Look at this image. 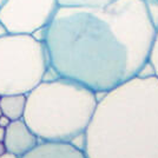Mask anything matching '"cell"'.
Returning <instances> with one entry per match:
<instances>
[{
	"label": "cell",
	"instance_id": "8992f818",
	"mask_svg": "<svg viewBox=\"0 0 158 158\" xmlns=\"http://www.w3.org/2000/svg\"><path fill=\"white\" fill-rule=\"evenodd\" d=\"M39 139L26 125L24 119L12 120L5 129L4 145L6 151L21 157L38 144Z\"/></svg>",
	"mask_w": 158,
	"mask_h": 158
},
{
	"label": "cell",
	"instance_id": "8fae6325",
	"mask_svg": "<svg viewBox=\"0 0 158 158\" xmlns=\"http://www.w3.org/2000/svg\"><path fill=\"white\" fill-rule=\"evenodd\" d=\"M10 123H11V120H10L8 117L4 116V114H1V116H0V127L6 129L7 126L10 125Z\"/></svg>",
	"mask_w": 158,
	"mask_h": 158
},
{
	"label": "cell",
	"instance_id": "52a82bcc",
	"mask_svg": "<svg viewBox=\"0 0 158 158\" xmlns=\"http://www.w3.org/2000/svg\"><path fill=\"white\" fill-rule=\"evenodd\" d=\"M20 158H87L83 149L70 142L39 140L32 150Z\"/></svg>",
	"mask_w": 158,
	"mask_h": 158
},
{
	"label": "cell",
	"instance_id": "9c48e42d",
	"mask_svg": "<svg viewBox=\"0 0 158 158\" xmlns=\"http://www.w3.org/2000/svg\"><path fill=\"white\" fill-rule=\"evenodd\" d=\"M116 0H58L60 6H89L103 7Z\"/></svg>",
	"mask_w": 158,
	"mask_h": 158
},
{
	"label": "cell",
	"instance_id": "30bf717a",
	"mask_svg": "<svg viewBox=\"0 0 158 158\" xmlns=\"http://www.w3.org/2000/svg\"><path fill=\"white\" fill-rule=\"evenodd\" d=\"M149 65L151 66L153 74L158 77V27L156 31L153 44H152L151 53H150V58H149Z\"/></svg>",
	"mask_w": 158,
	"mask_h": 158
},
{
	"label": "cell",
	"instance_id": "7a4b0ae2",
	"mask_svg": "<svg viewBox=\"0 0 158 158\" xmlns=\"http://www.w3.org/2000/svg\"><path fill=\"white\" fill-rule=\"evenodd\" d=\"M83 150L87 158H158V77L139 74L106 92Z\"/></svg>",
	"mask_w": 158,
	"mask_h": 158
},
{
	"label": "cell",
	"instance_id": "6da1fadb",
	"mask_svg": "<svg viewBox=\"0 0 158 158\" xmlns=\"http://www.w3.org/2000/svg\"><path fill=\"white\" fill-rule=\"evenodd\" d=\"M43 30L54 74L96 93L142 73L157 31L144 0H116L103 7L59 5Z\"/></svg>",
	"mask_w": 158,
	"mask_h": 158
},
{
	"label": "cell",
	"instance_id": "2e32d148",
	"mask_svg": "<svg viewBox=\"0 0 158 158\" xmlns=\"http://www.w3.org/2000/svg\"><path fill=\"white\" fill-rule=\"evenodd\" d=\"M1 114H2V111H1V107H0V116H1Z\"/></svg>",
	"mask_w": 158,
	"mask_h": 158
},
{
	"label": "cell",
	"instance_id": "5bb4252c",
	"mask_svg": "<svg viewBox=\"0 0 158 158\" xmlns=\"http://www.w3.org/2000/svg\"><path fill=\"white\" fill-rule=\"evenodd\" d=\"M5 151H6V149H5L4 142H0V155H2V153H4Z\"/></svg>",
	"mask_w": 158,
	"mask_h": 158
},
{
	"label": "cell",
	"instance_id": "3957f363",
	"mask_svg": "<svg viewBox=\"0 0 158 158\" xmlns=\"http://www.w3.org/2000/svg\"><path fill=\"white\" fill-rule=\"evenodd\" d=\"M98 103L97 93L70 79H45L26 94L23 119L45 142H72L84 136Z\"/></svg>",
	"mask_w": 158,
	"mask_h": 158
},
{
	"label": "cell",
	"instance_id": "4fadbf2b",
	"mask_svg": "<svg viewBox=\"0 0 158 158\" xmlns=\"http://www.w3.org/2000/svg\"><path fill=\"white\" fill-rule=\"evenodd\" d=\"M4 137H5V129L0 127V142H4Z\"/></svg>",
	"mask_w": 158,
	"mask_h": 158
},
{
	"label": "cell",
	"instance_id": "277c9868",
	"mask_svg": "<svg viewBox=\"0 0 158 158\" xmlns=\"http://www.w3.org/2000/svg\"><path fill=\"white\" fill-rule=\"evenodd\" d=\"M50 70L46 47L33 34L0 35V96L27 94Z\"/></svg>",
	"mask_w": 158,
	"mask_h": 158
},
{
	"label": "cell",
	"instance_id": "5b68a950",
	"mask_svg": "<svg viewBox=\"0 0 158 158\" xmlns=\"http://www.w3.org/2000/svg\"><path fill=\"white\" fill-rule=\"evenodd\" d=\"M58 0H1L0 25L6 33L34 34L51 21Z\"/></svg>",
	"mask_w": 158,
	"mask_h": 158
},
{
	"label": "cell",
	"instance_id": "9a60e30c",
	"mask_svg": "<svg viewBox=\"0 0 158 158\" xmlns=\"http://www.w3.org/2000/svg\"><path fill=\"white\" fill-rule=\"evenodd\" d=\"M145 2H158V0H144Z\"/></svg>",
	"mask_w": 158,
	"mask_h": 158
},
{
	"label": "cell",
	"instance_id": "ba28073f",
	"mask_svg": "<svg viewBox=\"0 0 158 158\" xmlns=\"http://www.w3.org/2000/svg\"><path fill=\"white\" fill-rule=\"evenodd\" d=\"M26 106V94H6L0 96V107L2 114L10 120L23 119Z\"/></svg>",
	"mask_w": 158,
	"mask_h": 158
},
{
	"label": "cell",
	"instance_id": "7c38bea8",
	"mask_svg": "<svg viewBox=\"0 0 158 158\" xmlns=\"http://www.w3.org/2000/svg\"><path fill=\"white\" fill-rule=\"evenodd\" d=\"M0 158H20V157L17 156V155H14V153H12V152L5 151L2 155H0Z\"/></svg>",
	"mask_w": 158,
	"mask_h": 158
}]
</instances>
